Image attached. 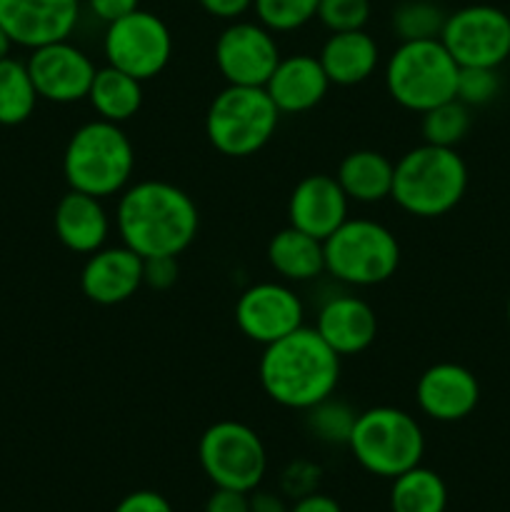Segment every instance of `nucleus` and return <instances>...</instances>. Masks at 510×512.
I'll use <instances>...</instances> for the list:
<instances>
[{"label":"nucleus","mask_w":510,"mask_h":512,"mask_svg":"<svg viewBox=\"0 0 510 512\" xmlns=\"http://www.w3.org/2000/svg\"><path fill=\"white\" fill-rule=\"evenodd\" d=\"M303 318V300L285 283H255L235 300V325L263 348L303 328Z\"/></svg>","instance_id":"13"},{"label":"nucleus","mask_w":510,"mask_h":512,"mask_svg":"<svg viewBox=\"0 0 510 512\" xmlns=\"http://www.w3.org/2000/svg\"><path fill=\"white\" fill-rule=\"evenodd\" d=\"M260 385L273 403L290 410H310L335 393L340 355L315 328H298L265 345L258 365Z\"/></svg>","instance_id":"2"},{"label":"nucleus","mask_w":510,"mask_h":512,"mask_svg":"<svg viewBox=\"0 0 510 512\" xmlns=\"http://www.w3.org/2000/svg\"><path fill=\"white\" fill-rule=\"evenodd\" d=\"M263 88L280 113L300 115L313 110L328 95L330 80L315 55L298 53L280 58Z\"/></svg>","instance_id":"20"},{"label":"nucleus","mask_w":510,"mask_h":512,"mask_svg":"<svg viewBox=\"0 0 510 512\" xmlns=\"http://www.w3.org/2000/svg\"><path fill=\"white\" fill-rule=\"evenodd\" d=\"M280 110L253 85H225L205 113V135L218 153L248 158L263 150L278 130Z\"/></svg>","instance_id":"7"},{"label":"nucleus","mask_w":510,"mask_h":512,"mask_svg":"<svg viewBox=\"0 0 510 512\" xmlns=\"http://www.w3.org/2000/svg\"><path fill=\"white\" fill-rule=\"evenodd\" d=\"M198 460L215 488L253 493L265 478L268 453L253 428L238 420L210 425L198 443Z\"/></svg>","instance_id":"9"},{"label":"nucleus","mask_w":510,"mask_h":512,"mask_svg":"<svg viewBox=\"0 0 510 512\" xmlns=\"http://www.w3.org/2000/svg\"><path fill=\"white\" fill-rule=\"evenodd\" d=\"M90 13L98 20H103L105 25L115 23L123 15L133 13V10L140 8V0H85Z\"/></svg>","instance_id":"38"},{"label":"nucleus","mask_w":510,"mask_h":512,"mask_svg":"<svg viewBox=\"0 0 510 512\" xmlns=\"http://www.w3.org/2000/svg\"><path fill=\"white\" fill-rule=\"evenodd\" d=\"M88 100L100 120L123 125L125 120L135 118L143 105V83L113 65H105L95 70Z\"/></svg>","instance_id":"25"},{"label":"nucleus","mask_w":510,"mask_h":512,"mask_svg":"<svg viewBox=\"0 0 510 512\" xmlns=\"http://www.w3.org/2000/svg\"><path fill=\"white\" fill-rule=\"evenodd\" d=\"M440 43L460 68H500L510 58V15L495 5H465L448 13Z\"/></svg>","instance_id":"11"},{"label":"nucleus","mask_w":510,"mask_h":512,"mask_svg":"<svg viewBox=\"0 0 510 512\" xmlns=\"http://www.w3.org/2000/svg\"><path fill=\"white\" fill-rule=\"evenodd\" d=\"M395 165L388 155L378 150H353L343 158L338 168V183L345 190L348 200L355 203H380L390 198L393 190Z\"/></svg>","instance_id":"24"},{"label":"nucleus","mask_w":510,"mask_h":512,"mask_svg":"<svg viewBox=\"0 0 510 512\" xmlns=\"http://www.w3.org/2000/svg\"><path fill=\"white\" fill-rule=\"evenodd\" d=\"M458 75L460 65L440 38L405 40L385 63V88L400 108L423 115L455 98Z\"/></svg>","instance_id":"5"},{"label":"nucleus","mask_w":510,"mask_h":512,"mask_svg":"<svg viewBox=\"0 0 510 512\" xmlns=\"http://www.w3.org/2000/svg\"><path fill=\"white\" fill-rule=\"evenodd\" d=\"M305 413H308V418L305 420H308V428L315 438L323 440V443L348 445L355 418H358V413H355L350 405L340 403V400H333V395H330V398H325L323 403L313 405V408L305 410Z\"/></svg>","instance_id":"31"},{"label":"nucleus","mask_w":510,"mask_h":512,"mask_svg":"<svg viewBox=\"0 0 510 512\" xmlns=\"http://www.w3.org/2000/svg\"><path fill=\"white\" fill-rule=\"evenodd\" d=\"M498 93V68H460L458 90H455V98H458L460 103H465L468 108H480V105L493 103Z\"/></svg>","instance_id":"33"},{"label":"nucleus","mask_w":510,"mask_h":512,"mask_svg":"<svg viewBox=\"0 0 510 512\" xmlns=\"http://www.w3.org/2000/svg\"><path fill=\"white\" fill-rule=\"evenodd\" d=\"M38 93L28 65L20 60H0V125H20L33 115Z\"/></svg>","instance_id":"27"},{"label":"nucleus","mask_w":510,"mask_h":512,"mask_svg":"<svg viewBox=\"0 0 510 512\" xmlns=\"http://www.w3.org/2000/svg\"><path fill=\"white\" fill-rule=\"evenodd\" d=\"M348 195L335 175L313 173L298 180L288 198V223L325 240L348 220Z\"/></svg>","instance_id":"17"},{"label":"nucleus","mask_w":510,"mask_h":512,"mask_svg":"<svg viewBox=\"0 0 510 512\" xmlns=\"http://www.w3.org/2000/svg\"><path fill=\"white\" fill-rule=\"evenodd\" d=\"M505 315H508V323H510V298H508V305H505Z\"/></svg>","instance_id":"43"},{"label":"nucleus","mask_w":510,"mask_h":512,"mask_svg":"<svg viewBox=\"0 0 510 512\" xmlns=\"http://www.w3.org/2000/svg\"><path fill=\"white\" fill-rule=\"evenodd\" d=\"M448 488L435 470L415 465L393 478L390 510L393 512H445Z\"/></svg>","instance_id":"26"},{"label":"nucleus","mask_w":510,"mask_h":512,"mask_svg":"<svg viewBox=\"0 0 510 512\" xmlns=\"http://www.w3.org/2000/svg\"><path fill=\"white\" fill-rule=\"evenodd\" d=\"M215 65L228 85L263 88L280 63L275 33L253 20H233L215 40Z\"/></svg>","instance_id":"12"},{"label":"nucleus","mask_w":510,"mask_h":512,"mask_svg":"<svg viewBox=\"0 0 510 512\" xmlns=\"http://www.w3.org/2000/svg\"><path fill=\"white\" fill-rule=\"evenodd\" d=\"M325 270L335 280L355 288L380 285L395 275L400 265V245L378 220L348 218L323 240Z\"/></svg>","instance_id":"8"},{"label":"nucleus","mask_w":510,"mask_h":512,"mask_svg":"<svg viewBox=\"0 0 510 512\" xmlns=\"http://www.w3.org/2000/svg\"><path fill=\"white\" fill-rule=\"evenodd\" d=\"M200 8L218 20H240V15L253 8V0H198Z\"/></svg>","instance_id":"39"},{"label":"nucleus","mask_w":510,"mask_h":512,"mask_svg":"<svg viewBox=\"0 0 510 512\" xmlns=\"http://www.w3.org/2000/svg\"><path fill=\"white\" fill-rule=\"evenodd\" d=\"M330 85H358L375 73L380 63V48L373 35L363 30L330 33L318 55Z\"/></svg>","instance_id":"22"},{"label":"nucleus","mask_w":510,"mask_h":512,"mask_svg":"<svg viewBox=\"0 0 510 512\" xmlns=\"http://www.w3.org/2000/svg\"><path fill=\"white\" fill-rule=\"evenodd\" d=\"M288 512H343L340 505L335 503L330 495L323 493H308L303 498L295 500V505Z\"/></svg>","instance_id":"40"},{"label":"nucleus","mask_w":510,"mask_h":512,"mask_svg":"<svg viewBox=\"0 0 510 512\" xmlns=\"http://www.w3.org/2000/svg\"><path fill=\"white\" fill-rule=\"evenodd\" d=\"M143 285V258L128 245L100 248L88 255L80 270V290L90 303L120 305Z\"/></svg>","instance_id":"18"},{"label":"nucleus","mask_w":510,"mask_h":512,"mask_svg":"<svg viewBox=\"0 0 510 512\" xmlns=\"http://www.w3.org/2000/svg\"><path fill=\"white\" fill-rule=\"evenodd\" d=\"M415 400L430 420L458 423L478 408V378L465 365L435 363L418 378Z\"/></svg>","instance_id":"16"},{"label":"nucleus","mask_w":510,"mask_h":512,"mask_svg":"<svg viewBox=\"0 0 510 512\" xmlns=\"http://www.w3.org/2000/svg\"><path fill=\"white\" fill-rule=\"evenodd\" d=\"M135 170V150L125 130L108 120H90L70 135L63 153V175L70 190L110 198L128 188Z\"/></svg>","instance_id":"4"},{"label":"nucleus","mask_w":510,"mask_h":512,"mask_svg":"<svg viewBox=\"0 0 510 512\" xmlns=\"http://www.w3.org/2000/svg\"><path fill=\"white\" fill-rule=\"evenodd\" d=\"M268 263L285 283H308L325 270L323 240L303 233V230L288 228L278 230L268 243Z\"/></svg>","instance_id":"23"},{"label":"nucleus","mask_w":510,"mask_h":512,"mask_svg":"<svg viewBox=\"0 0 510 512\" xmlns=\"http://www.w3.org/2000/svg\"><path fill=\"white\" fill-rule=\"evenodd\" d=\"M420 128H423L425 143L440 145V148H455L470 130V108L460 103L458 98L440 103L428 113H423Z\"/></svg>","instance_id":"29"},{"label":"nucleus","mask_w":510,"mask_h":512,"mask_svg":"<svg viewBox=\"0 0 510 512\" xmlns=\"http://www.w3.org/2000/svg\"><path fill=\"white\" fill-rule=\"evenodd\" d=\"M315 18L330 33L363 30L370 20V0H320Z\"/></svg>","instance_id":"32"},{"label":"nucleus","mask_w":510,"mask_h":512,"mask_svg":"<svg viewBox=\"0 0 510 512\" xmlns=\"http://www.w3.org/2000/svg\"><path fill=\"white\" fill-rule=\"evenodd\" d=\"M178 280V258H145L143 260V285L153 290L173 288Z\"/></svg>","instance_id":"35"},{"label":"nucleus","mask_w":510,"mask_h":512,"mask_svg":"<svg viewBox=\"0 0 510 512\" xmlns=\"http://www.w3.org/2000/svg\"><path fill=\"white\" fill-rule=\"evenodd\" d=\"M115 225L123 245L140 258H178L198 235L200 215L183 188L165 180H140L120 193Z\"/></svg>","instance_id":"1"},{"label":"nucleus","mask_w":510,"mask_h":512,"mask_svg":"<svg viewBox=\"0 0 510 512\" xmlns=\"http://www.w3.org/2000/svg\"><path fill=\"white\" fill-rule=\"evenodd\" d=\"M205 512H250L248 493L215 488V493L210 495L208 503H205Z\"/></svg>","instance_id":"37"},{"label":"nucleus","mask_w":510,"mask_h":512,"mask_svg":"<svg viewBox=\"0 0 510 512\" xmlns=\"http://www.w3.org/2000/svg\"><path fill=\"white\" fill-rule=\"evenodd\" d=\"M113 512H173V505L155 490H135L125 495Z\"/></svg>","instance_id":"36"},{"label":"nucleus","mask_w":510,"mask_h":512,"mask_svg":"<svg viewBox=\"0 0 510 512\" xmlns=\"http://www.w3.org/2000/svg\"><path fill=\"white\" fill-rule=\"evenodd\" d=\"M348 448L360 468L378 478H398L420 465L425 435L418 420L400 408H370L358 413Z\"/></svg>","instance_id":"6"},{"label":"nucleus","mask_w":510,"mask_h":512,"mask_svg":"<svg viewBox=\"0 0 510 512\" xmlns=\"http://www.w3.org/2000/svg\"><path fill=\"white\" fill-rule=\"evenodd\" d=\"M320 478V470L315 468L313 463H305V460H298V463H290L283 473V490L288 495H295V498H303V495L315 493V483Z\"/></svg>","instance_id":"34"},{"label":"nucleus","mask_w":510,"mask_h":512,"mask_svg":"<svg viewBox=\"0 0 510 512\" xmlns=\"http://www.w3.org/2000/svg\"><path fill=\"white\" fill-rule=\"evenodd\" d=\"M315 330L340 358H348V355H358L373 345L375 335H378V318L363 298L333 295L318 310Z\"/></svg>","instance_id":"19"},{"label":"nucleus","mask_w":510,"mask_h":512,"mask_svg":"<svg viewBox=\"0 0 510 512\" xmlns=\"http://www.w3.org/2000/svg\"><path fill=\"white\" fill-rule=\"evenodd\" d=\"M103 53L108 65L145 83L168 68L173 55V35L163 18L138 8L115 23H108Z\"/></svg>","instance_id":"10"},{"label":"nucleus","mask_w":510,"mask_h":512,"mask_svg":"<svg viewBox=\"0 0 510 512\" xmlns=\"http://www.w3.org/2000/svg\"><path fill=\"white\" fill-rule=\"evenodd\" d=\"M468 165L455 148L423 143L395 163L390 198L415 218H440L463 200Z\"/></svg>","instance_id":"3"},{"label":"nucleus","mask_w":510,"mask_h":512,"mask_svg":"<svg viewBox=\"0 0 510 512\" xmlns=\"http://www.w3.org/2000/svg\"><path fill=\"white\" fill-rule=\"evenodd\" d=\"M80 0H0V25L15 45L43 48L73 35Z\"/></svg>","instance_id":"15"},{"label":"nucleus","mask_w":510,"mask_h":512,"mask_svg":"<svg viewBox=\"0 0 510 512\" xmlns=\"http://www.w3.org/2000/svg\"><path fill=\"white\" fill-rule=\"evenodd\" d=\"M10 45H13V40L8 38V33H5V30H3V25H0V60H3V58H8V50H10Z\"/></svg>","instance_id":"42"},{"label":"nucleus","mask_w":510,"mask_h":512,"mask_svg":"<svg viewBox=\"0 0 510 512\" xmlns=\"http://www.w3.org/2000/svg\"><path fill=\"white\" fill-rule=\"evenodd\" d=\"M448 13L433 0H403L393 10V33L398 35L400 43L405 40H433L440 38Z\"/></svg>","instance_id":"28"},{"label":"nucleus","mask_w":510,"mask_h":512,"mask_svg":"<svg viewBox=\"0 0 510 512\" xmlns=\"http://www.w3.org/2000/svg\"><path fill=\"white\" fill-rule=\"evenodd\" d=\"M53 228L65 248L78 255H90L108 240L110 220L100 198L68 190L55 205Z\"/></svg>","instance_id":"21"},{"label":"nucleus","mask_w":510,"mask_h":512,"mask_svg":"<svg viewBox=\"0 0 510 512\" xmlns=\"http://www.w3.org/2000/svg\"><path fill=\"white\" fill-rule=\"evenodd\" d=\"M320 0H253L258 23L270 33H293L318 15Z\"/></svg>","instance_id":"30"},{"label":"nucleus","mask_w":510,"mask_h":512,"mask_svg":"<svg viewBox=\"0 0 510 512\" xmlns=\"http://www.w3.org/2000/svg\"><path fill=\"white\" fill-rule=\"evenodd\" d=\"M250 512H288L290 508L283 503V498L275 493H255L250 495Z\"/></svg>","instance_id":"41"},{"label":"nucleus","mask_w":510,"mask_h":512,"mask_svg":"<svg viewBox=\"0 0 510 512\" xmlns=\"http://www.w3.org/2000/svg\"><path fill=\"white\" fill-rule=\"evenodd\" d=\"M25 65H28L38 98L60 105L88 100L90 85L98 70L93 60L68 40L35 48Z\"/></svg>","instance_id":"14"}]
</instances>
